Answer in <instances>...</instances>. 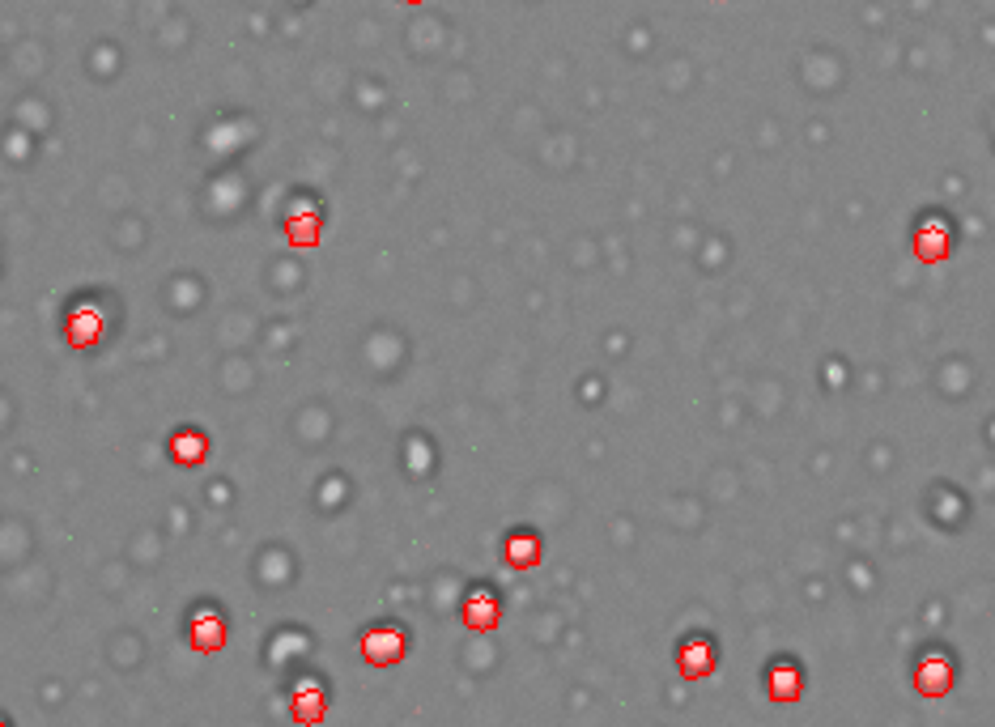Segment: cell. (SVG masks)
Returning <instances> with one entry per match:
<instances>
[{
  "mask_svg": "<svg viewBox=\"0 0 995 727\" xmlns=\"http://www.w3.org/2000/svg\"><path fill=\"white\" fill-rule=\"evenodd\" d=\"M498 613H502V604H498V591L489 587V583H472L468 591H464V625L468 630H494L498 625Z\"/></svg>",
  "mask_w": 995,
  "mask_h": 727,
  "instance_id": "obj_5",
  "label": "cell"
},
{
  "mask_svg": "<svg viewBox=\"0 0 995 727\" xmlns=\"http://www.w3.org/2000/svg\"><path fill=\"white\" fill-rule=\"evenodd\" d=\"M910 676H915V689L923 693V698H944V693L953 689V681H957V659H953V651L944 647V642H927V647L915 655Z\"/></svg>",
  "mask_w": 995,
  "mask_h": 727,
  "instance_id": "obj_1",
  "label": "cell"
},
{
  "mask_svg": "<svg viewBox=\"0 0 995 727\" xmlns=\"http://www.w3.org/2000/svg\"><path fill=\"white\" fill-rule=\"evenodd\" d=\"M171 455H175V464H200L209 455V438L200 434V430H175V438H171Z\"/></svg>",
  "mask_w": 995,
  "mask_h": 727,
  "instance_id": "obj_11",
  "label": "cell"
},
{
  "mask_svg": "<svg viewBox=\"0 0 995 727\" xmlns=\"http://www.w3.org/2000/svg\"><path fill=\"white\" fill-rule=\"evenodd\" d=\"M910 239H915V256H919L923 264H940V260H949L957 230H953V222H949V213L927 209V213H919L915 234H910Z\"/></svg>",
  "mask_w": 995,
  "mask_h": 727,
  "instance_id": "obj_2",
  "label": "cell"
},
{
  "mask_svg": "<svg viewBox=\"0 0 995 727\" xmlns=\"http://www.w3.org/2000/svg\"><path fill=\"white\" fill-rule=\"evenodd\" d=\"M362 659L375 668H387V664H400L404 651H409V634H404L400 621H375L362 630Z\"/></svg>",
  "mask_w": 995,
  "mask_h": 727,
  "instance_id": "obj_3",
  "label": "cell"
},
{
  "mask_svg": "<svg viewBox=\"0 0 995 727\" xmlns=\"http://www.w3.org/2000/svg\"><path fill=\"white\" fill-rule=\"evenodd\" d=\"M188 642H192L196 651H217L226 642V617L217 613V608L200 604L196 613L188 617Z\"/></svg>",
  "mask_w": 995,
  "mask_h": 727,
  "instance_id": "obj_8",
  "label": "cell"
},
{
  "mask_svg": "<svg viewBox=\"0 0 995 727\" xmlns=\"http://www.w3.org/2000/svg\"><path fill=\"white\" fill-rule=\"evenodd\" d=\"M507 562L515 570H532L536 562H541V536H536L532 528H515L507 532Z\"/></svg>",
  "mask_w": 995,
  "mask_h": 727,
  "instance_id": "obj_10",
  "label": "cell"
},
{
  "mask_svg": "<svg viewBox=\"0 0 995 727\" xmlns=\"http://www.w3.org/2000/svg\"><path fill=\"white\" fill-rule=\"evenodd\" d=\"M766 693L774 702H796L804 693V672L791 655H774L766 664Z\"/></svg>",
  "mask_w": 995,
  "mask_h": 727,
  "instance_id": "obj_6",
  "label": "cell"
},
{
  "mask_svg": "<svg viewBox=\"0 0 995 727\" xmlns=\"http://www.w3.org/2000/svg\"><path fill=\"white\" fill-rule=\"evenodd\" d=\"M404 5H417V0H404Z\"/></svg>",
  "mask_w": 995,
  "mask_h": 727,
  "instance_id": "obj_12",
  "label": "cell"
},
{
  "mask_svg": "<svg viewBox=\"0 0 995 727\" xmlns=\"http://www.w3.org/2000/svg\"><path fill=\"white\" fill-rule=\"evenodd\" d=\"M290 710H294L298 723L324 719V710H328V689H324V681H315V676H302V681L290 689Z\"/></svg>",
  "mask_w": 995,
  "mask_h": 727,
  "instance_id": "obj_9",
  "label": "cell"
},
{
  "mask_svg": "<svg viewBox=\"0 0 995 727\" xmlns=\"http://www.w3.org/2000/svg\"><path fill=\"white\" fill-rule=\"evenodd\" d=\"M677 664H681V676H689V681H702V676L715 672L719 651H715V642L706 638V634H689V638L681 642Z\"/></svg>",
  "mask_w": 995,
  "mask_h": 727,
  "instance_id": "obj_7",
  "label": "cell"
},
{
  "mask_svg": "<svg viewBox=\"0 0 995 727\" xmlns=\"http://www.w3.org/2000/svg\"><path fill=\"white\" fill-rule=\"evenodd\" d=\"M107 332V315L94 307V302H73L69 315H64V336H69V345L77 349H90L103 341Z\"/></svg>",
  "mask_w": 995,
  "mask_h": 727,
  "instance_id": "obj_4",
  "label": "cell"
}]
</instances>
